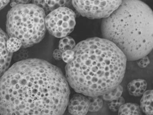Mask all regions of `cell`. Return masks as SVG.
I'll list each match as a JSON object with an SVG mask.
<instances>
[{"mask_svg":"<svg viewBox=\"0 0 153 115\" xmlns=\"http://www.w3.org/2000/svg\"><path fill=\"white\" fill-rule=\"evenodd\" d=\"M22 47L20 39L14 37H9L7 42V50L10 52L13 53L18 51Z\"/></svg>","mask_w":153,"mask_h":115,"instance_id":"16","label":"cell"},{"mask_svg":"<svg viewBox=\"0 0 153 115\" xmlns=\"http://www.w3.org/2000/svg\"><path fill=\"white\" fill-rule=\"evenodd\" d=\"M137 61V65L141 68H146L150 63V60L147 56H144Z\"/></svg>","mask_w":153,"mask_h":115,"instance_id":"19","label":"cell"},{"mask_svg":"<svg viewBox=\"0 0 153 115\" xmlns=\"http://www.w3.org/2000/svg\"><path fill=\"white\" fill-rule=\"evenodd\" d=\"M122 0H71L76 11L88 19H104L120 5Z\"/></svg>","mask_w":153,"mask_h":115,"instance_id":"6","label":"cell"},{"mask_svg":"<svg viewBox=\"0 0 153 115\" xmlns=\"http://www.w3.org/2000/svg\"><path fill=\"white\" fill-rule=\"evenodd\" d=\"M153 90L146 91L143 93L140 100L141 111L148 115L153 114Z\"/></svg>","mask_w":153,"mask_h":115,"instance_id":"11","label":"cell"},{"mask_svg":"<svg viewBox=\"0 0 153 115\" xmlns=\"http://www.w3.org/2000/svg\"><path fill=\"white\" fill-rule=\"evenodd\" d=\"M34 4L42 8L46 13L61 7H68L72 4L71 0H32Z\"/></svg>","mask_w":153,"mask_h":115,"instance_id":"9","label":"cell"},{"mask_svg":"<svg viewBox=\"0 0 153 115\" xmlns=\"http://www.w3.org/2000/svg\"><path fill=\"white\" fill-rule=\"evenodd\" d=\"M45 13L34 4L12 7L7 15L6 29L8 36L20 39L23 47L39 43L46 32Z\"/></svg>","mask_w":153,"mask_h":115,"instance_id":"4","label":"cell"},{"mask_svg":"<svg viewBox=\"0 0 153 115\" xmlns=\"http://www.w3.org/2000/svg\"><path fill=\"white\" fill-rule=\"evenodd\" d=\"M73 50L74 59L66 65V76L76 93L85 96H102L120 85L127 60L112 42L90 38L78 43Z\"/></svg>","mask_w":153,"mask_h":115,"instance_id":"2","label":"cell"},{"mask_svg":"<svg viewBox=\"0 0 153 115\" xmlns=\"http://www.w3.org/2000/svg\"><path fill=\"white\" fill-rule=\"evenodd\" d=\"M62 53L60 51L59 49L53 51V58L56 60H60L62 59Z\"/></svg>","mask_w":153,"mask_h":115,"instance_id":"21","label":"cell"},{"mask_svg":"<svg viewBox=\"0 0 153 115\" xmlns=\"http://www.w3.org/2000/svg\"><path fill=\"white\" fill-rule=\"evenodd\" d=\"M88 99L89 102L88 111L90 112H97L102 108L103 105L102 99L99 96H88Z\"/></svg>","mask_w":153,"mask_h":115,"instance_id":"14","label":"cell"},{"mask_svg":"<svg viewBox=\"0 0 153 115\" xmlns=\"http://www.w3.org/2000/svg\"><path fill=\"white\" fill-rule=\"evenodd\" d=\"M32 0H11L10 6L11 7L18 5L25 4H29Z\"/></svg>","mask_w":153,"mask_h":115,"instance_id":"20","label":"cell"},{"mask_svg":"<svg viewBox=\"0 0 153 115\" xmlns=\"http://www.w3.org/2000/svg\"><path fill=\"white\" fill-rule=\"evenodd\" d=\"M101 30L103 38L115 44L128 61H137L152 50V11L140 0H122L115 10L103 19Z\"/></svg>","mask_w":153,"mask_h":115,"instance_id":"3","label":"cell"},{"mask_svg":"<svg viewBox=\"0 0 153 115\" xmlns=\"http://www.w3.org/2000/svg\"><path fill=\"white\" fill-rule=\"evenodd\" d=\"M10 2V0H0V10L5 7Z\"/></svg>","mask_w":153,"mask_h":115,"instance_id":"22","label":"cell"},{"mask_svg":"<svg viewBox=\"0 0 153 115\" xmlns=\"http://www.w3.org/2000/svg\"><path fill=\"white\" fill-rule=\"evenodd\" d=\"M74 50H67L62 53V59L67 63H70L74 59Z\"/></svg>","mask_w":153,"mask_h":115,"instance_id":"18","label":"cell"},{"mask_svg":"<svg viewBox=\"0 0 153 115\" xmlns=\"http://www.w3.org/2000/svg\"><path fill=\"white\" fill-rule=\"evenodd\" d=\"M75 18V13L70 8L59 7L45 16V27L54 36L63 38L74 30L76 24Z\"/></svg>","mask_w":153,"mask_h":115,"instance_id":"5","label":"cell"},{"mask_svg":"<svg viewBox=\"0 0 153 115\" xmlns=\"http://www.w3.org/2000/svg\"><path fill=\"white\" fill-rule=\"evenodd\" d=\"M8 36L0 28V78L8 69L11 60L12 53L7 50Z\"/></svg>","mask_w":153,"mask_h":115,"instance_id":"8","label":"cell"},{"mask_svg":"<svg viewBox=\"0 0 153 115\" xmlns=\"http://www.w3.org/2000/svg\"><path fill=\"white\" fill-rule=\"evenodd\" d=\"M89 102L88 98L83 94H75L68 102V111L73 115H84L88 112Z\"/></svg>","mask_w":153,"mask_h":115,"instance_id":"7","label":"cell"},{"mask_svg":"<svg viewBox=\"0 0 153 115\" xmlns=\"http://www.w3.org/2000/svg\"><path fill=\"white\" fill-rule=\"evenodd\" d=\"M69 94L66 78L58 68L37 59L20 61L0 78V114H63Z\"/></svg>","mask_w":153,"mask_h":115,"instance_id":"1","label":"cell"},{"mask_svg":"<svg viewBox=\"0 0 153 115\" xmlns=\"http://www.w3.org/2000/svg\"><path fill=\"white\" fill-rule=\"evenodd\" d=\"M147 83L143 79H136L130 81L127 85L129 94L132 96L139 97L146 90Z\"/></svg>","mask_w":153,"mask_h":115,"instance_id":"10","label":"cell"},{"mask_svg":"<svg viewBox=\"0 0 153 115\" xmlns=\"http://www.w3.org/2000/svg\"><path fill=\"white\" fill-rule=\"evenodd\" d=\"M76 46L74 39L71 37L66 36L60 40L59 44V49L62 53L67 50H73Z\"/></svg>","mask_w":153,"mask_h":115,"instance_id":"13","label":"cell"},{"mask_svg":"<svg viewBox=\"0 0 153 115\" xmlns=\"http://www.w3.org/2000/svg\"><path fill=\"white\" fill-rule=\"evenodd\" d=\"M125 102L124 98L121 96L118 99L109 101L108 104L109 108L112 112H117L118 111L121 106L125 103Z\"/></svg>","mask_w":153,"mask_h":115,"instance_id":"17","label":"cell"},{"mask_svg":"<svg viewBox=\"0 0 153 115\" xmlns=\"http://www.w3.org/2000/svg\"><path fill=\"white\" fill-rule=\"evenodd\" d=\"M118 114L119 115H140L142 111L137 104L125 103L118 110Z\"/></svg>","mask_w":153,"mask_h":115,"instance_id":"12","label":"cell"},{"mask_svg":"<svg viewBox=\"0 0 153 115\" xmlns=\"http://www.w3.org/2000/svg\"><path fill=\"white\" fill-rule=\"evenodd\" d=\"M123 91V87L120 85L112 90L102 96V99L105 101H112L121 96Z\"/></svg>","mask_w":153,"mask_h":115,"instance_id":"15","label":"cell"}]
</instances>
